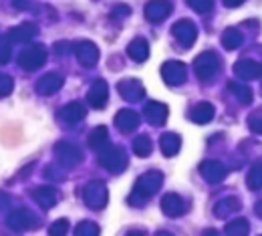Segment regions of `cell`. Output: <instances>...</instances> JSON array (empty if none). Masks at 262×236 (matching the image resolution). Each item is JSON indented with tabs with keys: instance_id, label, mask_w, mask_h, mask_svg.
Here are the masks:
<instances>
[{
	"instance_id": "cell-1",
	"label": "cell",
	"mask_w": 262,
	"mask_h": 236,
	"mask_svg": "<svg viewBox=\"0 0 262 236\" xmlns=\"http://www.w3.org/2000/svg\"><path fill=\"white\" fill-rule=\"evenodd\" d=\"M8 224L12 226V228H16V230H25V228H31V226H36V222H33V216L31 214H27L25 212V216L20 218V212H16V214H12L10 216V220H8Z\"/></svg>"
},
{
	"instance_id": "cell-2",
	"label": "cell",
	"mask_w": 262,
	"mask_h": 236,
	"mask_svg": "<svg viewBox=\"0 0 262 236\" xmlns=\"http://www.w3.org/2000/svg\"><path fill=\"white\" fill-rule=\"evenodd\" d=\"M236 73H240L246 79H254V77H258L262 73V67L256 65V63H252V61H242V63L236 65Z\"/></svg>"
},
{
	"instance_id": "cell-3",
	"label": "cell",
	"mask_w": 262,
	"mask_h": 236,
	"mask_svg": "<svg viewBox=\"0 0 262 236\" xmlns=\"http://www.w3.org/2000/svg\"><path fill=\"white\" fill-rule=\"evenodd\" d=\"M248 230H250V226L244 218H236V220L226 224V234L228 236H246Z\"/></svg>"
},
{
	"instance_id": "cell-4",
	"label": "cell",
	"mask_w": 262,
	"mask_h": 236,
	"mask_svg": "<svg viewBox=\"0 0 262 236\" xmlns=\"http://www.w3.org/2000/svg\"><path fill=\"white\" fill-rule=\"evenodd\" d=\"M164 210H165V214H169V216L182 214V212H184L182 200H180L178 196H167V198L164 200Z\"/></svg>"
},
{
	"instance_id": "cell-5",
	"label": "cell",
	"mask_w": 262,
	"mask_h": 236,
	"mask_svg": "<svg viewBox=\"0 0 262 236\" xmlns=\"http://www.w3.org/2000/svg\"><path fill=\"white\" fill-rule=\"evenodd\" d=\"M204 169H206L204 174L210 182H218L220 178H224V168L220 164H208V166H204Z\"/></svg>"
},
{
	"instance_id": "cell-6",
	"label": "cell",
	"mask_w": 262,
	"mask_h": 236,
	"mask_svg": "<svg viewBox=\"0 0 262 236\" xmlns=\"http://www.w3.org/2000/svg\"><path fill=\"white\" fill-rule=\"evenodd\" d=\"M248 186L252 190H258L262 186V166H254L250 176H248Z\"/></svg>"
},
{
	"instance_id": "cell-7",
	"label": "cell",
	"mask_w": 262,
	"mask_h": 236,
	"mask_svg": "<svg viewBox=\"0 0 262 236\" xmlns=\"http://www.w3.org/2000/svg\"><path fill=\"white\" fill-rule=\"evenodd\" d=\"M75 236H99V228L91 222H83V224L77 226Z\"/></svg>"
},
{
	"instance_id": "cell-8",
	"label": "cell",
	"mask_w": 262,
	"mask_h": 236,
	"mask_svg": "<svg viewBox=\"0 0 262 236\" xmlns=\"http://www.w3.org/2000/svg\"><path fill=\"white\" fill-rule=\"evenodd\" d=\"M212 113H214L212 105H206V103H204V105H200V109L194 113V119H198V121H206V119L212 117Z\"/></svg>"
},
{
	"instance_id": "cell-9",
	"label": "cell",
	"mask_w": 262,
	"mask_h": 236,
	"mask_svg": "<svg viewBox=\"0 0 262 236\" xmlns=\"http://www.w3.org/2000/svg\"><path fill=\"white\" fill-rule=\"evenodd\" d=\"M69 230V222L67 220H59L51 226V236H65Z\"/></svg>"
},
{
	"instance_id": "cell-10",
	"label": "cell",
	"mask_w": 262,
	"mask_h": 236,
	"mask_svg": "<svg viewBox=\"0 0 262 236\" xmlns=\"http://www.w3.org/2000/svg\"><path fill=\"white\" fill-rule=\"evenodd\" d=\"M222 204H224V206H218V208H216V214H218V216H228L232 210L238 208V202H236V200H228V202H222Z\"/></svg>"
},
{
	"instance_id": "cell-11",
	"label": "cell",
	"mask_w": 262,
	"mask_h": 236,
	"mask_svg": "<svg viewBox=\"0 0 262 236\" xmlns=\"http://www.w3.org/2000/svg\"><path fill=\"white\" fill-rule=\"evenodd\" d=\"M59 85V79H45L42 83H40V91L42 93H53V89Z\"/></svg>"
},
{
	"instance_id": "cell-12",
	"label": "cell",
	"mask_w": 262,
	"mask_h": 236,
	"mask_svg": "<svg viewBox=\"0 0 262 236\" xmlns=\"http://www.w3.org/2000/svg\"><path fill=\"white\" fill-rule=\"evenodd\" d=\"M238 42H240V34L230 31V33L226 34V47H228V49H234V47H238Z\"/></svg>"
},
{
	"instance_id": "cell-13",
	"label": "cell",
	"mask_w": 262,
	"mask_h": 236,
	"mask_svg": "<svg viewBox=\"0 0 262 236\" xmlns=\"http://www.w3.org/2000/svg\"><path fill=\"white\" fill-rule=\"evenodd\" d=\"M36 198H40L42 206H47V208H49V206H53V194H51V192H47V194H42V196L36 192Z\"/></svg>"
},
{
	"instance_id": "cell-14",
	"label": "cell",
	"mask_w": 262,
	"mask_h": 236,
	"mask_svg": "<svg viewBox=\"0 0 262 236\" xmlns=\"http://www.w3.org/2000/svg\"><path fill=\"white\" fill-rule=\"evenodd\" d=\"M232 87H234V85H232ZM234 89H236V93L242 97V101H250V99H252V95L248 93V89H244V87H234Z\"/></svg>"
},
{
	"instance_id": "cell-15",
	"label": "cell",
	"mask_w": 262,
	"mask_h": 236,
	"mask_svg": "<svg viewBox=\"0 0 262 236\" xmlns=\"http://www.w3.org/2000/svg\"><path fill=\"white\" fill-rule=\"evenodd\" d=\"M250 125H252V130H256L258 134H262V119H256V117H250Z\"/></svg>"
},
{
	"instance_id": "cell-16",
	"label": "cell",
	"mask_w": 262,
	"mask_h": 236,
	"mask_svg": "<svg viewBox=\"0 0 262 236\" xmlns=\"http://www.w3.org/2000/svg\"><path fill=\"white\" fill-rule=\"evenodd\" d=\"M103 89H105V87H103V85L99 83V91H97V95H101V97H105V93H103ZM91 101H93V103H97V105H101V101H97V99H95V93L91 95Z\"/></svg>"
},
{
	"instance_id": "cell-17",
	"label": "cell",
	"mask_w": 262,
	"mask_h": 236,
	"mask_svg": "<svg viewBox=\"0 0 262 236\" xmlns=\"http://www.w3.org/2000/svg\"><path fill=\"white\" fill-rule=\"evenodd\" d=\"M147 149H149V143H147V141H139V143H137V152L143 154V152H147Z\"/></svg>"
},
{
	"instance_id": "cell-18",
	"label": "cell",
	"mask_w": 262,
	"mask_h": 236,
	"mask_svg": "<svg viewBox=\"0 0 262 236\" xmlns=\"http://www.w3.org/2000/svg\"><path fill=\"white\" fill-rule=\"evenodd\" d=\"M25 57H31V59H34V55H29V53H27V55H25ZM36 65H38V63H36V61H31V67H36Z\"/></svg>"
},
{
	"instance_id": "cell-19",
	"label": "cell",
	"mask_w": 262,
	"mask_h": 236,
	"mask_svg": "<svg viewBox=\"0 0 262 236\" xmlns=\"http://www.w3.org/2000/svg\"><path fill=\"white\" fill-rule=\"evenodd\" d=\"M206 236H220V234H218L216 230H208V232H206Z\"/></svg>"
},
{
	"instance_id": "cell-20",
	"label": "cell",
	"mask_w": 262,
	"mask_h": 236,
	"mask_svg": "<svg viewBox=\"0 0 262 236\" xmlns=\"http://www.w3.org/2000/svg\"><path fill=\"white\" fill-rule=\"evenodd\" d=\"M256 214H258V216H262V202L256 206Z\"/></svg>"
},
{
	"instance_id": "cell-21",
	"label": "cell",
	"mask_w": 262,
	"mask_h": 236,
	"mask_svg": "<svg viewBox=\"0 0 262 236\" xmlns=\"http://www.w3.org/2000/svg\"><path fill=\"white\" fill-rule=\"evenodd\" d=\"M228 4H238V2H242V0H226Z\"/></svg>"
},
{
	"instance_id": "cell-22",
	"label": "cell",
	"mask_w": 262,
	"mask_h": 236,
	"mask_svg": "<svg viewBox=\"0 0 262 236\" xmlns=\"http://www.w3.org/2000/svg\"><path fill=\"white\" fill-rule=\"evenodd\" d=\"M156 236H171V234H167V232H160V234H156Z\"/></svg>"
},
{
	"instance_id": "cell-23",
	"label": "cell",
	"mask_w": 262,
	"mask_h": 236,
	"mask_svg": "<svg viewBox=\"0 0 262 236\" xmlns=\"http://www.w3.org/2000/svg\"><path fill=\"white\" fill-rule=\"evenodd\" d=\"M129 236H139V234H137V232H133V234H129Z\"/></svg>"
}]
</instances>
